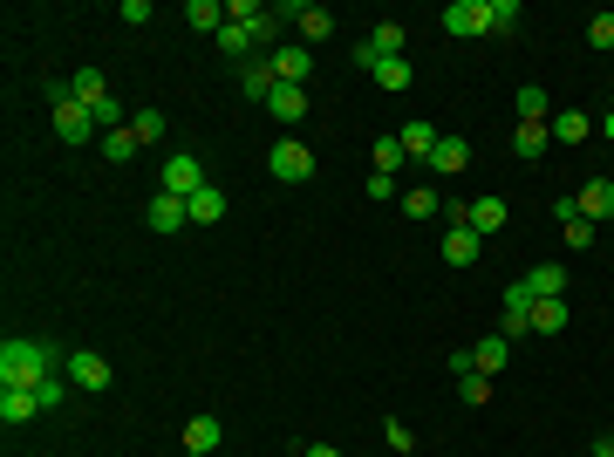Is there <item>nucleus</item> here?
<instances>
[{
    "label": "nucleus",
    "mask_w": 614,
    "mask_h": 457,
    "mask_svg": "<svg viewBox=\"0 0 614 457\" xmlns=\"http://www.w3.org/2000/svg\"><path fill=\"white\" fill-rule=\"evenodd\" d=\"M69 355L62 342H0V389H41L48 376H69Z\"/></svg>",
    "instance_id": "nucleus-1"
},
{
    "label": "nucleus",
    "mask_w": 614,
    "mask_h": 457,
    "mask_svg": "<svg viewBox=\"0 0 614 457\" xmlns=\"http://www.w3.org/2000/svg\"><path fill=\"white\" fill-rule=\"evenodd\" d=\"M48 103H55V137H62L69 151H76V144H89V137H103V130H96V116L69 96V82H48Z\"/></svg>",
    "instance_id": "nucleus-2"
},
{
    "label": "nucleus",
    "mask_w": 614,
    "mask_h": 457,
    "mask_svg": "<svg viewBox=\"0 0 614 457\" xmlns=\"http://www.w3.org/2000/svg\"><path fill=\"white\" fill-rule=\"evenodd\" d=\"M267 171L280 178V185H307V178H314V151H307L301 137H280V144L267 151Z\"/></svg>",
    "instance_id": "nucleus-3"
},
{
    "label": "nucleus",
    "mask_w": 614,
    "mask_h": 457,
    "mask_svg": "<svg viewBox=\"0 0 614 457\" xmlns=\"http://www.w3.org/2000/svg\"><path fill=\"white\" fill-rule=\"evenodd\" d=\"M267 62H273V82H294V89H307V76H314V48L307 41H280Z\"/></svg>",
    "instance_id": "nucleus-4"
},
{
    "label": "nucleus",
    "mask_w": 614,
    "mask_h": 457,
    "mask_svg": "<svg viewBox=\"0 0 614 457\" xmlns=\"http://www.w3.org/2000/svg\"><path fill=\"white\" fill-rule=\"evenodd\" d=\"M499 335H505V342H526V335H533V287H526V280H512V287H505Z\"/></svg>",
    "instance_id": "nucleus-5"
},
{
    "label": "nucleus",
    "mask_w": 614,
    "mask_h": 457,
    "mask_svg": "<svg viewBox=\"0 0 614 457\" xmlns=\"http://www.w3.org/2000/svg\"><path fill=\"white\" fill-rule=\"evenodd\" d=\"M69 382H76L82 396H103V389H110V355H96V348H76V355H69Z\"/></svg>",
    "instance_id": "nucleus-6"
},
{
    "label": "nucleus",
    "mask_w": 614,
    "mask_h": 457,
    "mask_svg": "<svg viewBox=\"0 0 614 457\" xmlns=\"http://www.w3.org/2000/svg\"><path fill=\"white\" fill-rule=\"evenodd\" d=\"M164 191H171V198H192V191H205V164H198L192 151H171V157H164Z\"/></svg>",
    "instance_id": "nucleus-7"
},
{
    "label": "nucleus",
    "mask_w": 614,
    "mask_h": 457,
    "mask_svg": "<svg viewBox=\"0 0 614 457\" xmlns=\"http://www.w3.org/2000/svg\"><path fill=\"white\" fill-rule=\"evenodd\" d=\"M444 35H458V41L492 35V14H485V0H451V7H444Z\"/></svg>",
    "instance_id": "nucleus-8"
},
{
    "label": "nucleus",
    "mask_w": 614,
    "mask_h": 457,
    "mask_svg": "<svg viewBox=\"0 0 614 457\" xmlns=\"http://www.w3.org/2000/svg\"><path fill=\"white\" fill-rule=\"evenodd\" d=\"M574 205H580L587 226H608V219H614V178H587V185L574 191Z\"/></svg>",
    "instance_id": "nucleus-9"
},
{
    "label": "nucleus",
    "mask_w": 614,
    "mask_h": 457,
    "mask_svg": "<svg viewBox=\"0 0 614 457\" xmlns=\"http://www.w3.org/2000/svg\"><path fill=\"white\" fill-rule=\"evenodd\" d=\"M144 226H151V232H185V226H192V212H185V198L157 191L151 205H144Z\"/></svg>",
    "instance_id": "nucleus-10"
},
{
    "label": "nucleus",
    "mask_w": 614,
    "mask_h": 457,
    "mask_svg": "<svg viewBox=\"0 0 614 457\" xmlns=\"http://www.w3.org/2000/svg\"><path fill=\"white\" fill-rule=\"evenodd\" d=\"M219 444H226V423L212 417V410L185 423V457H212V451H219Z\"/></svg>",
    "instance_id": "nucleus-11"
},
{
    "label": "nucleus",
    "mask_w": 614,
    "mask_h": 457,
    "mask_svg": "<svg viewBox=\"0 0 614 457\" xmlns=\"http://www.w3.org/2000/svg\"><path fill=\"white\" fill-rule=\"evenodd\" d=\"M478 253H485V239L471 232V219H458V226L444 232V267H471Z\"/></svg>",
    "instance_id": "nucleus-12"
},
{
    "label": "nucleus",
    "mask_w": 614,
    "mask_h": 457,
    "mask_svg": "<svg viewBox=\"0 0 614 457\" xmlns=\"http://www.w3.org/2000/svg\"><path fill=\"white\" fill-rule=\"evenodd\" d=\"M41 417V396L35 389H0V423L14 430V423H35Z\"/></svg>",
    "instance_id": "nucleus-13"
},
{
    "label": "nucleus",
    "mask_w": 614,
    "mask_h": 457,
    "mask_svg": "<svg viewBox=\"0 0 614 457\" xmlns=\"http://www.w3.org/2000/svg\"><path fill=\"white\" fill-rule=\"evenodd\" d=\"M546 130H553V144H587V137H594V116L587 110H560V116H546Z\"/></svg>",
    "instance_id": "nucleus-14"
},
{
    "label": "nucleus",
    "mask_w": 614,
    "mask_h": 457,
    "mask_svg": "<svg viewBox=\"0 0 614 457\" xmlns=\"http://www.w3.org/2000/svg\"><path fill=\"white\" fill-rule=\"evenodd\" d=\"M464 164H471V144H464V137H437V151H430V171H437V178H458Z\"/></svg>",
    "instance_id": "nucleus-15"
},
{
    "label": "nucleus",
    "mask_w": 614,
    "mask_h": 457,
    "mask_svg": "<svg viewBox=\"0 0 614 457\" xmlns=\"http://www.w3.org/2000/svg\"><path fill=\"white\" fill-rule=\"evenodd\" d=\"M185 212H192V226H219V219H226V191H219V185L192 191V198H185Z\"/></svg>",
    "instance_id": "nucleus-16"
},
{
    "label": "nucleus",
    "mask_w": 614,
    "mask_h": 457,
    "mask_svg": "<svg viewBox=\"0 0 614 457\" xmlns=\"http://www.w3.org/2000/svg\"><path fill=\"white\" fill-rule=\"evenodd\" d=\"M239 89H246V96H253V103H267L273 89H280V82H273V62H267V55H253V62H246V69H239Z\"/></svg>",
    "instance_id": "nucleus-17"
},
{
    "label": "nucleus",
    "mask_w": 614,
    "mask_h": 457,
    "mask_svg": "<svg viewBox=\"0 0 614 457\" xmlns=\"http://www.w3.org/2000/svg\"><path fill=\"white\" fill-rule=\"evenodd\" d=\"M267 110H273V123H301L307 116V89H294V82H280L267 96Z\"/></svg>",
    "instance_id": "nucleus-18"
},
{
    "label": "nucleus",
    "mask_w": 614,
    "mask_h": 457,
    "mask_svg": "<svg viewBox=\"0 0 614 457\" xmlns=\"http://www.w3.org/2000/svg\"><path fill=\"white\" fill-rule=\"evenodd\" d=\"M505 355H512V342H505V335H485V342H471V369H478V376H499Z\"/></svg>",
    "instance_id": "nucleus-19"
},
{
    "label": "nucleus",
    "mask_w": 614,
    "mask_h": 457,
    "mask_svg": "<svg viewBox=\"0 0 614 457\" xmlns=\"http://www.w3.org/2000/svg\"><path fill=\"white\" fill-rule=\"evenodd\" d=\"M294 28H301V41L314 48V41L335 35V14H328V7H294Z\"/></svg>",
    "instance_id": "nucleus-20"
},
{
    "label": "nucleus",
    "mask_w": 614,
    "mask_h": 457,
    "mask_svg": "<svg viewBox=\"0 0 614 457\" xmlns=\"http://www.w3.org/2000/svg\"><path fill=\"white\" fill-rule=\"evenodd\" d=\"M437 123H403V157H417V164H430V151H437Z\"/></svg>",
    "instance_id": "nucleus-21"
},
{
    "label": "nucleus",
    "mask_w": 614,
    "mask_h": 457,
    "mask_svg": "<svg viewBox=\"0 0 614 457\" xmlns=\"http://www.w3.org/2000/svg\"><path fill=\"white\" fill-rule=\"evenodd\" d=\"M546 144H553V130H546V123H519V130H512V151L526 157V164H539Z\"/></svg>",
    "instance_id": "nucleus-22"
},
{
    "label": "nucleus",
    "mask_w": 614,
    "mask_h": 457,
    "mask_svg": "<svg viewBox=\"0 0 614 457\" xmlns=\"http://www.w3.org/2000/svg\"><path fill=\"white\" fill-rule=\"evenodd\" d=\"M471 232H478V239L505 232V198H471Z\"/></svg>",
    "instance_id": "nucleus-23"
},
{
    "label": "nucleus",
    "mask_w": 614,
    "mask_h": 457,
    "mask_svg": "<svg viewBox=\"0 0 614 457\" xmlns=\"http://www.w3.org/2000/svg\"><path fill=\"white\" fill-rule=\"evenodd\" d=\"M369 82H376V89H389V96H403L417 76H410V62L396 55V62H376V69H369Z\"/></svg>",
    "instance_id": "nucleus-24"
},
{
    "label": "nucleus",
    "mask_w": 614,
    "mask_h": 457,
    "mask_svg": "<svg viewBox=\"0 0 614 457\" xmlns=\"http://www.w3.org/2000/svg\"><path fill=\"white\" fill-rule=\"evenodd\" d=\"M185 21L219 41V28H226V0H192V7H185Z\"/></svg>",
    "instance_id": "nucleus-25"
},
{
    "label": "nucleus",
    "mask_w": 614,
    "mask_h": 457,
    "mask_svg": "<svg viewBox=\"0 0 614 457\" xmlns=\"http://www.w3.org/2000/svg\"><path fill=\"white\" fill-rule=\"evenodd\" d=\"M526 287H533L539 301H567V273H560V267H533V273H526Z\"/></svg>",
    "instance_id": "nucleus-26"
},
{
    "label": "nucleus",
    "mask_w": 614,
    "mask_h": 457,
    "mask_svg": "<svg viewBox=\"0 0 614 457\" xmlns=\"http://www.w3.org/2000/svg\"><path fill=\"white\" fill-rule=\"evenodd\" d=\"M69 96H76L82 110H96V103H103L110 89H103V76H96V69H76V76H69Z\"/></svg>",
    "instance_id": "nucleus-27"
},
{
    "label": "nucleus",
    "mask_w": 614,
    "mask_h": 457,
    "mask_svg": "<svg viewBox=\"0 0 614 457\" xmlns=\"http://www.w3.org/2000/svg\"><path fill=\"white\" fill-rule=\"evenodd\" d=\"M219 55H226V62H239V69H246V62H253V35H246V28H219Z\"/></svg>",
    "instance_id": "nucleus-28"
},
{
    "label": "nucleus",
    "mask_w": 614,
    "mask_h": 457,
    "mask_svg": "<svg viewBox=\"0 0 614 457\" xmlns=\"http://www.w3.org/2000/svg\"><path fill=\"white\" fill-rule=\"evenodd\" d=\"M567 328V301H539L533 294V335H560Z\"/></svg>",
    "instance_id": "nucleus-29"
},
{
    "label": "nucleus",
    "mask_w": 614,
    "mask_h": 457,
    "mask_svg": "<svg viewBox=\"0 0 614 457\" xmlns=\"http://www.w3.org/2000/svg\"><path fill=\"white\" fill-rule=\"evenodd\" d=\"M403 212H410V219H437V212H444V198H437L430 185H417V191H403Z\"/></svg>",
    "instance_id": "nucleus-30"
},
{
    "label": "nucleus",
    "mask_w": 614,
    "mask_h": 457,
    "mask_svg": "<svg viewBox=\"0 0 614 457\" xmlns=\"http://www.w3.org/2000/svg\"><path fill=\"white\" fill-rule=\"evenodd\" d=\"M546 110H553V103H546V89L526 82V89H519V123H546Z\"/></svg>",
    "instance_id": "nucleus-31"
},
{
    "label": "nucleus",
    "mask_w": 614,
    "mask_h": 457,
    "mask_svg": "<svg viewBox=\"0 0 614 457\" xmlns=\"http://www.w3.org/2000/svg\"><path fill=\"white\" fill-rule=\"evenodd\" d=\"M137 151H144V144H137V130H110V137H103V157H110V164H130Z\"/></svg>",
    "instance_id": "nucleus-32"
},
{
    "label": "nucleus",
    "mask_w": 614,
    "mask_h": 457,
    "mask_svg": "<svg viewBox=\"0 0 614 457\" xmlns=\"http://www.w3.org/2000/svg\"><path fill=\"white\" fill-rule=\"evenodd\" d=\"M130 130H137V144H164V110H137Z\"/></svg>",
    "instance_id": "nucleus-33"
},
{
    "label": "nucleus",
    "mask_w": 614,
    "mask_h": 457,
    "mask_svg": "<svg viewBox=\"0 0 614 457\" xmlns=\"http://www.w3.org/2000/svg\"><path fill=\"white\" fill-rule=\"evenodd\" d=\"M403 164H410V157H403V137H376V171H389V178H396Z\"/></svg>",
    "instance_id": "nucleus-34"
},
{
    "label": "nucleus",
    "mask_w": 614,
    "mask_h": 457,
    "mask_svg": "<svg viewBox=\"0 0 614 457\" xmlns=\"http://www.w3.org/2000/svg\"><path fill=\"white\" fill-rule=\"evenodd\" d=\"M69 389H76L69 376H48V382L35 389V396H41V410H69Z\"/></svg>",
    "instance_id": "nucleus-35"
},
{
    "label": "nucleus",
    "mask_w": 614,
    "mask_h": 457,
    "mask_svg": "<svg viewBox=\"0 0 614 457\" xmlns=\"http://www.w3.org/2000/svg\"><path fill=\"white\" fill-rule=\"evenodd\" d=\"M485 14H492V35H512V28H519V0H485Z\"/></svg>",
    "instance_id": "nucleus-36"
},
{
    "label": "nucleus",
    "mask_w": 614,
    "mask_h": 457,
    "mask_svg": "<svg viewBox=\"0 0 614 457\" xmlns=\"http://www.w3.org/2000/svg\"><path fill=\"white\" fill-rule=\"evenodd\" d=\"M458 403H492V376H478V369L458 376Z\"/></svg>",
    "instance_id": "nucleus-37"
},
{
    "label": "nucleus",
    "mask_w": 614,
    "mask_h": 457,
    "mask_svg": "<svg viewBox=\"0 0 614 457\" xmlns=\"http://www.w3.org/2000/svg\"><path fill=\"white\" fill-rule=\"evenodd\" d=\"M383 437H389V451H396V457H410V451H417V430H410V423H396V417L383 423Z\"/></svg>",
    "instance_id": "nucleus-38"
},
{
    "label": "nucleus",
    "mask_w": 614,
    "mask_h": 457,
    "mask_svg": "<svg viewBox=\"0 0 614 457\" xmlns=\"http://www.w3.org/2000/svg\"><path fill=\"white\" fill-rule=\"evenodd\" d=\"M587 48H614V14H594V21H587Z\"/></svg>",
    "instance_id": "nucleus-39"
},
{
    "label": "nucleus",
    "mask_w": 614,
    "mask_h": 457,
    "mask_svg": "<svg viewBox=\"0 0 614 457\" xmlns=\"http://www.w3.org/2000/svg\"><path fill=\"white\" fill-rule=\"evenodd\" d=\"M96 130H103V137H110V130H123V110H116V96H103V103H96Z\"/></svg>",
    "instance_id": "nucleus-40"
},
{
    "label": "nucleus",
    "mask_w": 614,
    "mask_h": 457,
    "mask_svg": "<svg viewBox=\"0 0 614 457\" xmlns=\"http://www.w3.org/2000/svg\"><path fill=\"white\" fill-rule=\"evenodd\" d=\"M362 191L383 205V198H396V178H389V171H369V178H362Z\"/></svg>",
    "instance_id": "nucleus-41"
},
{
    "label": "nucleus",
    "mask_w": 614,
    "mask_h": 457,
    "mask_svg": "<svg viewBox=\"0 0 614 457\" xmlns=\"http://www.w3.org/2000/svg\"><path fill=\"white\" fill-rule=\"evenodd\" d=\"M301 457H342V451H335V444H307Z\"/></svg>",
    "instance_id": "nucleus-42"
},
{
    "label": "nucleus",
    "mask_w": 614,
    "mask_h": 457,
    "mask_svg": "<svg viewBox=\"0 0 614 457\" xmlns=\"http://www.w3.org/2000/svg\"><path fill=\"white\" fill-rule=\"evenodd\" d=\"M587 457H614V437H601V444H594V451H587Z\"/></svg>",
    "instance_id": "nucleus-43"
},
{
    "label": "nucleus",
    "mask_w": 614,
    "mask_h": 457,
    "mask_svg": "<svg viewBox=\"0 0 614 457\" xmlns=\"http://www.w3.org/2000/svg\"><path fill=\"white\" fill-rule=\"evenodd\" d=\"M601 137H608V144H614V110H608V123H601Z\"/></svg>",
    "instance_id": "nucleus-44"
}]
</instances>
